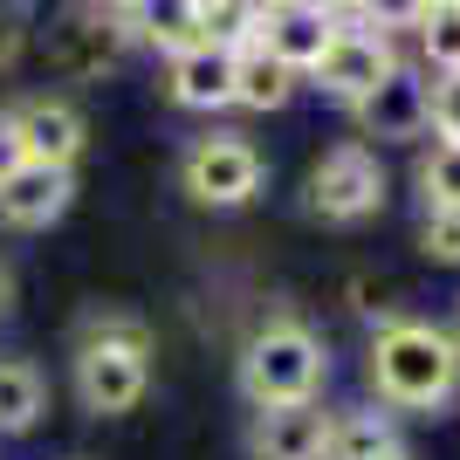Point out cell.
I'll use <instances>...</instances> for the list:
<instances>
[{
	"label": "cell",
	"mask_w": 460,
	"mask_h": 460,
	"mask_svg": "<svg viewBox=\"0 0 460 460\" xmlns=\"http://www.w3.org/2000/svg\"><path fill=\"white\" fill-rule=\"evenodd\" d=\"M69 385H76V405L96 420L131 412L152 392V330H145V316L90 309L76 323V344H69Z\"/></svg>",
	"instance_id": "6da1fadb"
},
{
	"label": "cell",
	"mask_w": 460,
	"mask_h": 460,
	"mask_svg": "<svg viewBox=\"0 0 460 460\" xmlns=\"http://www.w3.org/2000/svg\"><path fill=\"white\" fill-rule=\"evenodd\" d=\"M365 378L385 412H440V405L460 399L454 344H447L440 323H420V316H392V323L371 330Z\"/></svg>",
	"instance_id": "7a4b0ae2"
},
{
	"label": "cell",
	"mask_w": 460,
	"mask_h": 460,
	"mask_svg": "<svg viewBox=\"0 0 460 460\" xmlns=\"http://www.w3.org/2000/svg\"><path fill=\"white\" fill-rule=\"evenodd\" d=\"M234 378H241V399H248V405L323 399V385H330V344L309 323H296V316H275V323H261L248 344H241Z\"/></svg>",
	"instance_id": "3957f363"
},
{
	"label": "cell",
	"mask_w": 460,
	"mask_h": 460,
	"mask_svg": "<svg viewBox=\"0 0 460 460\" xmlns=\"http://www.w3.org/2000/svg\"><path fill=\"white\" fill-rule=\"evenodd\" d=\"M137 49L131 21L111 14V7H96V0H62L49 28H41V56L56 69L62 83H96V76H117L124 56Z\"/></svg>",
	"instance_id": "277c9868"
},
{
	"label": "cell",
	"mask_w": 460,
	"mask_h": 460,
	"mask_svg": "<svg viewBox=\"0 0 460 460\" xmlns=\"http://www.w3.org/2000/svg\"><path fill=\"white\" fill-rule=\"evenodd\" d=\"M385 192H392L385 158L365 137H344L309 165V213L330 220V227H365L371 213H385Z\"/></svg>",
	"instance_id": "5b68a950"
},
{
	"label": "cell",
	"mask_w": 460,
	"mask_h": 460,
	"mask_svg": "<svg viewBox=\"0 0 460 460\" xmlns=\"http://www.w3.org/2000/svg\"><path fill=\"white\" fill-rule=\"evenodd\" d=\"M261 179H269L261 152H254L248 137H234V131L192 137L186 158H179V186H186V199H192V207H213V213L248 207L254 192H261Z\"/></svg>",
	"instance_id": "8992f818"
},
{
	"label": "cell",
	"mask_w": 460,
	"mask_h": 460,
	"mask_svg": "<svg viewBox=\"0 0 460 460\" xmlns=\"http://www.w3.org/2000/svg\"><path fill=\"white\" fill-rule=\"evenodd\" d=\"M399 69V49L385 35H371L365 21H337V35H330V49L316 56V69H309V83L330 96V103H358V96H371L385 76Z\"/></svg>",
	"instance_id": "52a82bcc"
},
{
	"label": "cell",
	"mask_w": 460,
	"mask_h": 460,
	"mask_svg": "<svg viewBox=\"0 0 460 460\" xmlns=\"http://www.w3.org/2000/svg\"><path fill=\"white\" fill-rule=\"evenodd\" d=\"M350 117H358V131H365L371 152H378V145H420V137L433 131V83H426L412 62H399L371 96L350 103Z\"/></svg>",
	"instance_id": "ba28073f"
},
{
	"label": "cell",
	"mask_w": 460,
	"mask_h": 460,
	"mask_svg": "<svg viewBox=\"0 0 460 460\" xmlns=\"http://www.w3.org/2000/svg\"><path fill=\"white\" fill-rule=\"evenodd\" d=\"M7 117H14L21 158H35V165H69V172H76L83 145H90V117L76 111V96L35 90V96H21V103H7Z\"/></svg>",
	"instance_id": "9c48e42d"
},
{
	"label": "cell",
	"mask_w": 460,
	"mask_h": 460,
	"mask_svg": "<svg viewBox=\"0 0 460 460\" xmlns=\"http://www.w3.org/2000/svg\"><path fill=\"white\" fill-rule=\"evenodd\" d=\"M69 207H76V172L69 165L21 158L14 172L0 179V234H49Z\"/></svg>",
	"instance_id": "30bf717a"
},
{
	"label": "cell",
	"mask_w": 460,
	"mask_h": 460,
	"mask_svg": "<svg viewBox=\"0 0 460 460\" xmlns=\"http://www.w3.org/2000/svg\"><path fill=\"white\" fill-rule=\"evenodd\" d=\"M330 440V405L323 399H303V405H254L248 412V460H323Z\"/></svg>",
	"instance_id": "8fae6325"
},
{
	"label": "cell",
	"mask_w": 460,
	"mask_h": 460,
	"mask_svg": "<svg viewBox=\"0 0 460 460\" xmlns=\"http://www.w3.org/2000/svg\"><path fill=\"white\" fill-rule=\"evenodd\" d=\"M165 96H172L179 111H234V49H213V41H199V49H179V56H165Z\"/></svg>",
	"instance_id": "7c38bea8"
},
{
	"label": "cell",
	"mask_w": 460,
	"mask_h": 460,
	"mask_svg": "<svg viewBox=\"0 0 460 460\" xmlns=\"http://www.w3.org/2000/svg\"><path fill=\"white\" fill-rule=\"evenodd\" d=\"M330 35H337V21H323L316 7H303V0H282V7L261 14V35H254V41H261L275 62H288L296 76H309L316 56L330 49Z\"/></svg>",
	"instance_id": "4fadbf2b"
},
{
	"label": "cell",
	"mask_w": 460,
	"mask_h": 460,
	"mask_svg": "<svg viewBox=\"0 0 460 460\" xmlns=\"http://www.w3.org/2000/svg\"><path fill=\"white\" fill-rule=\"evenodd\" d=\"M49 420V378L35 358H0V440H28Z\"/></svg>",
	"instance_id": "5bb4252c"
},
{
	"label": "cell",
	"mask_w": 460,
	"mask_h": 460,
	"mask_svg": "<svg viewBox=\"0 0 460 460\" xmlns=\"http://www.w3.org/2000/svg\"><path fill=\"white\" fill-rule=\"evenodd\" d=\"M296 90H303V76H296L288 62H275L261 41H248V49L234 56V103H241V111L269 117V111H282Z\"/></svg>",
	"instance_id": "9a60e30c"
},
{
	"label": "cell",
	"mask_w": 460,
	"mask_h": 460,
	"mask_svg": "<svg viewBox=\"0 0 460 460\" xmlns=\"http://www.w3.org/2000/svg\"><path fill=\"white\" fill-rule=\"evenodd\" d=\"M399 447V426L385 405H350V412H330V440L323 460H378Z\"/></svg>",
	"instance_id": "2e32d148"
},
{
	"label": "cell",
	"mask_w": 460,
	"mask_h": 460,
	"mask_svg": "<svg viewBox=\"0 0 460 460\" xmlns=\"http://www.w3.org/2000/svg\"><path fill=\"white\" fill-rule=\"evenodd\" d=\"M131 35L145 41V49H158V56H179V49H199V0H137L131 14Z\"/></svg>",
	"instance_id": "e0dca14e"
},
{
	"label": "cell",
	"mask_w": 460,
	"mask_h": 460,
	"mask_svg": "<svg viewBox=\"0 0 460 460\" xmlns=\"http://www.w3.org/2000/svg\"><path fill=\"white\" fill-rule=\"evenodd\" d=\"M199 35L213 41V49H248L254 35H261V7L254 0H199Z\"/></svg>",
	"instance_id": "ac0fdd59"
},
{
	"label": "cell",
	"mask_w": 460,
	"mask_h": 460,
	"mask_svg": "<svg viewBox=\"0 0 460 460\" xmlns=\"http://www.w3.org/2000/svg\"><path fill=\"white\" fill-rule=\"evenodd\" d=\"M420 56H426V69L433 76H454L460 69V0H433V14L420 21Z\"/></svg>",
	"instance_id": "d6986e66"
},
{
	"label": "cell",
	"mask_w": 460,
	"mask_h": 460,
	"mask_svg": "<svg viewBox=\"0 0 460 460\" xmlns=\"http://www.w3.org/2000/svg\"><path fill=\"white\" fill-rule=\"evenodd\" d=\"M420 199L426 207H460V137H433L420 158Z\"/></svg>",
	"instance_id": "ffe728a7"
},
{
	"label": "cell",
	"mask_w": 460,
	"mask_h": 460,
	"mask_svg": "<svg viewBox=\"0 0 460 460\" xmlns=\"http://www.w3.org/2000/svg\"><path fill=\"white\" fill-rule=\"evenodd\" d=\"M433 14V0H358V21H365L371 35H420V21Z\"/></svg>",
	"instance_id": "44dd1931"
},
{
	"label": "cell",
	"mask_w": 460,
	"mask_h": 460,
	"mask_svg": "<svg viewBox=\"0 0 460 460\" xmlns=\"http://www.w3.org/2000/svg\"><path fill=\"white\" fill-rule=\"evenodd\" d=\"M420 254L440 261V269H460V207H426L420 213Z\"/></svg>",
	"instance_id": "7402d4cb"
},
{
	"label": "cell",
	"mask_w": 460,
	"mask_h": 460,
	"mask_svg": "<svg viewBox=\"0 0 460 460\" xmlns=\"http://www.w3.org/2000/svg\"><path fill=\"white\" fill-rule=\"evenodd\" d=\"M28 41H35V28H28V14H21L14 0H0V76L14 69L21 56H28Z\"/></svg>",
	"instance_id": "603a6c76"
},
{
	"label": "cell",
	"mask_w": 460,
	"mask_h": 460,
	"mask_svg": "<svg viewBox=\"0 0 460 460\" xmlns=\"http://www.w3.org/2000/svg\"><path fill=\"white\" fill-rule=\"evenodd\" d=\"M350 309H358V316H365L371 330L399 316V309H392V288H385V282H371V275H350Z\"/></svg>",
	"instance_id": "cb8c5ba5"
},
{
	"label": "cell",
	"mask_w": 460,
	"mask_h": 460,
	"mask_svg": "<svg viewBox=\"0 0 460 460\" xmlns=\"http://www.w3.org/2000/svg\"><path fill=\"white\" fill-rule=\"evenodd\" d=\"M433 137H460V69L433 83Z\"/></svg>",
	"instance_id": "d4e9b609"
},
{
	"label": "cell",
	"mask_w": 460,
	"mask_h": 460,
	"mask_svg": "<svg viewBox=\"0 0 460 460\" xmlns=\"http://www.w3.org/2000/svg\"><path fill=\"white\" fill-rule=\"evenodd\" d=\"M14 165H21V137H14V117L0 111V179L14 172Z\"/></svg>",
	"instance_id": "484cf974"
},
{
	"label": "cell",
	"mask_w": 460,
	"mask_h": 460,
	"mask_svg": "<svg viewBox=\"0 0 460 460\" xmlns=\"http://www.w3.org/2000/svg\"><path fill=\"white\" fill-rule=\"evenodd\" d=\"M303 7H316L323 21H358V0H303Z\"/></svg>",
	"instance_id": "4316f807"
},
{
	"label": "cell",
	"mask_w": 460,
	"mask_h": 460,
	"mask_svg": "<svg viewBox=\"0 0 460 460\" xmlns=\"http://www.w3.org/2000/svg\"><path fill=\"white\" fill-rule=\"evenodd\" d=\"M7 309H14V269L0 261V316H7Z\"/></svg>",
	"instance_id": "83f0119b"
},
{
	"label": "cell",
	"mask_w": 460,
	"mask_h": 460,
	"mask_svg": "<svg viewBox=\"0 0 460 460\" xmlns=\"http://www.w3.org/2000/svg\"><path fill=\"white\" fill-rule=\"evenodd\" d=\"M440 330H447V344H454V358H460V303H454V316H447Z\"/></svg>",
	"instance_id": "f1b7e54d"
},
{
	"label": "cell",
	"mask_w": 460,
	"mask_h": 460,
	"mask_svg": "<svg viewBox=\"0 0 460 460\" xmlns=\"http://www.w3.org/2000/svg\"><path fill=\"white\" fill-rule=\"evenodd\" d=\"M96 7H111V14H131L137 0H96Z\"/></svg>",
	"instance_id": "f546056e"
},
{
	"label": "cell",
	"mask_w": 460,
	"mask_h": 460,
	"mask_svg": "<svg viewBox=\"0 0 460 460\" xmlns=\"http://www.w3.org/2000/svg\"><path fill=\"white\" fill-rule=\"evenodd\" d=\"M378 460H412V454H405V447H392V454H378Z\"/></svg>",
	"instance_id": "4dcf8cb0"
}]
</instances>
